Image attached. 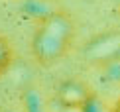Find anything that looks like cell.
<instances>
[{
	"mask_svg": "<svg viewBox=\"0 0 120 112\" xmlns=\"http://www.w3.org/2000/svg\"><path fill=\"white\" fill-rule=\"evenodd\" d=\"M65 32H67V26H65L63 20H51V22L39 32L38 51L41 53L43 57H53V55H57L59 49L63 47Z\"/></svg>",
	"mask_w": 120,
	"mask_h": 112,
	"instance_id": "obj_1",
	"label": "cell"
}]
</instances>
